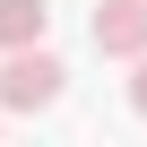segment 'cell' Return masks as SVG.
Masks as SVG:
<instances>
[{
    "label": "cell",
    "mask_w": 147,
    "mask_h": 147,
    "mask_svg": "<svg viewBox=\"0 0 147 147\" xmlns=\"http://www.w3.org/2000/svg\"><path fill=\"white\" fill-rule=\"evenodd\" d=\"M95 52L104 61H138L147 52V0H95Z\"/></svg>",
    "instance_id": "7a4b0ae2"
},
{
    "label": "cell",
    "mask_w": 147,
    "mask_h": 147,
    "mask_svg": "<svg viewBox=\"0 0 147 147\" xmlns=\"http://www.w3.org/2000/svg\"><path fill=\"white\" fill-rule=\"evenodd\" d=\"M52 9L43 0H0V52H18V43H43Z\"/></svg>",
    "instance_id": "3957f363"
},
{
    "label": "cell",
    "mask_w": 147,
    "mask_h": 147,
    "mask_svg": "<svg viewBox=\"0 0 147 147\" xmlns=\"http://www.w3.org/2000/svg\"><path fill=\"white\" fill-rule=\"evenodd\" d=\"M61 78H69V69L43 43H18L9 61H0V113H43V104H61Z\"/></svg>",
    "instance_id": "6da1fadb"
},
{
    "label": "cell",
    "mask_w": 147,
    "mask_h": 147,
    "mask_svg": "<svg viewBox=\"0 0 147 147\" xmlns=\"http://www.w3.org/2000/svg\"><path fill=\"white\" fill-rule=\"evenodd\" d=\"M130 113L147 121V52H138V78H130Z\"/></svg>",
    "instance_id": "277c9868"
}]
</instances>
